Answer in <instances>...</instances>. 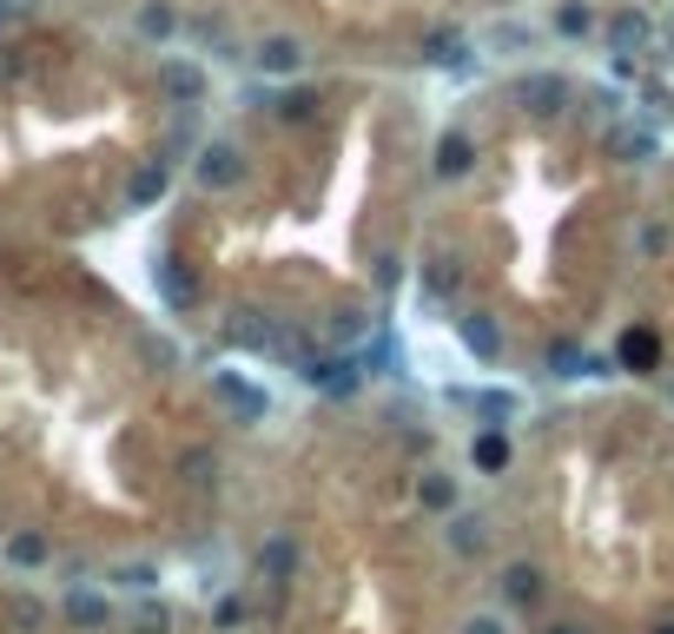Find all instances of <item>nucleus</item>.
Masks as SVG:
<instances>
[{
    "label": "nucleus",
    "instance_id": "f257e3e1",
    "mask_svg": "<svg viewBox=\"0 0 674 634\" xmlns=\"http://www.w3.org/2000/svg\"><path fill=\"white\" fill-rule=\"evenodd\" d=\"M212 390L232 404V417H238V423H265V390H258V384H245L238 370H212Z\"/></svg>",
    "mask_w": 674,
    "mask_h": 634
},
{
    "label": "nucleus",
    "instance_id": "f03ea898",
    "mask_svg": "<svg viewBox=\"0 0 674 634\" xmlns=\"http://www.w3.org/2000/svg\"><path fill=\"white\" fill-rule=\"evenodd\" d=\"M238 179H245L238 146H205V152H199V185H205V192H232Z\"/></svg>",
    "mask_w": 674,
    "mask_h": 634
},
{
    "label": "nucleus",
    "instance_id": "7ed1b4c3",
    "mask_svg": "<svg viewBox=\"0 0 674 634\" xmlns=\"http://www.w3.org/2000/svg\"><path fill=\"white\" fill-rule=\"evenodd\" d=\"M304 384L311 390H331V397H351L357 390V370L344 357H304Z\"/></svg>",
    "mask_w": 674,
    "mask_h": 634
},
{
    "label": "nucleus",
    "instance_id": "20e7f679",
    "mask_svg": "<svg viewBox=\"0 0 674 634\" xmlns=\"http://www.w3.org/2000/svg\"><path fill=\"white\" fill-rule=\"evenodd\" d=\"M159 86H165L179 106H199V99H205V73H199L192 60H165V66H159Z\"/></svg>",
    "mask_w": 674,
    "mask_h": 634
},
{
    "label": "nucleus",
    "instance_id": "39448f33",
    "mask_svg": "<svg viewBox=\"0 0 674 634\" xmlns=\"http://www.w3.org/2000/svg\"><path fill=\"white\" fill-rule=\"evenodd\" d=\"M563 99H569V79H563V73H529V79H523V106H529V112L549 119V112H563Z\"/></svg>",
    "mask_w": 674,
    "mask_h": 634
},
{
    "label": "nucleus",
    "instance_id": "423d86ee",
    "mask_svg": "<svg viewBox=\"0 0 674 634\" xmlns=\"http://www.w3.org/2000/svg\"><path fill=\"white\" fill-rule=\"evenodd\" d=\"M649 33H655V20H649V13H635V7L609 20V46H616V53H642V46H649Z\"/></svg>",
    "mask_w": 674,
    "mask_h": 634
},
{
    "label": "nucleus",
    "instance_id": "0eeeda50",
    "mask_svg": "<svg viewBox=\"0 0 674 634\" xmlns=\"http://www.w3.org/2000/svg\"><path fill=\"white\" fill-rule=\"evenodd\" d=\"M252 60H258V73H298V66H304V46H298L291 33H271Z\"/></svg>",
    "mask_w": 674,
    "mask_h": 634
},
{
    "label": "nucleus",
    "instance_id": "6e6552de",
    "mask_svg": "<svg viewBox=\"0 0 674 634\" xmlns=\"http://www.w3.org/2000/svg\"><path fill=\"white\" fill-rule=\"evenodd\" d=\"M463 344H470L483 364H496V357H503V331H496V318H483V311L463 318Z\"/></svg>",
    "mask_w": 674,
    "mask_h": 634
},
{
    "label": "nucleus",
    "instance_id": "1a4fd4ad",
    "mask_svg": "<svg viewBox=\"0 0 674 634\" xmlns=\"http://www.w3.org/2000/svg\"><path fill=\"white\" fill-rule=\"evenodd\" d=\"M457 284H463V265H457L450 251H437V258H424V291H430V298H450Z\"/></svg>",
    "mask_w": 674,
    "mask_h": 634
},
{
    "label": "nucleus",
    "instance_id": "9d476101",
    "mask_svg": "<svg viewBox=\"0 0 674 634\" xmlns=\"http://www.w3.org/2000/svg\"><path fill=\"white\" fill-rule=\"evenodd\" d=\"M159 284H165V298H172L179 311H185V304L199 298V278L185 271V258H165V265H159Z\"/></svg>",
    "mask_w": 674,
    "mask_h": 634
},
{
    "label": "nucleus",
    "instance_id": "9b49d317",
    "mask_svg": "<svg viewBox=\"0 0 674 634\" xmlns=\"http://www.w3.org/2000/svg\"><path fill=\"white\" fill-rule=\"evenodd\" d=\"M437 172H443V179L470 172V132H443V139H437Z\"/></svg>",
    "mask_w": 674,
    "mask_h": 634
},
{
    "label": "nucleus",
    "instance_id": "f8f14e48",
    "mask_svg": "<svg viewBox=\"0 0 674 634\" xmlns=\"http://www.w3.org/2000/svg\"><path fill=\"white\" fill-rule=\"evenodd\" d=\"M549 370H556V377H596L602 364H596L582 344H556V351H549Z\"/></svg>",
    "mask_w": 674,
    "mask_h": 634
},
{
    "label": "nucleus",
    "instance_id": "ddd939ff",
    "mask_svg": "<svg viewBox=\"0 0 674 634\" xmlns=\"http://www.w3.org/2000/svg\"><path fill=\"white\" fill-rule=\"evenodd\" d=\"M66 622H73V628H106V602H99L93 589H73V595H66Z\"/></svg>",
    "mask_w": 674,
    "mask_h": 634
},
{
    "label": "nucleus",
    "instance_id": "4468645a",
    "mask_svg": "<svg viewBox=\"0 0 674 634\" xmlns=\"http://www.w3.org/2000/svg\"><path fill=\"white\" fill-rule=\"evenodd\" d=\"M609 146H616V159H635V165H642V159H655V132H649V126H622Z\"/></svg>",
    "mask_w": 674,
    "mask_h": 634
},
{
    "label": "nucleus",
    "instance_id": "2eb2a0df",
    "mask_svg": "<svg viewBox=\"0 0 674 634\" xmlns=\"http://www.w3.org/2000/svg\"><path fill=\"white\" fill-rule=\"evenodd\" d=\"M503 595H510L516 609H529V602H543V576L523 562V569H510V576H503Z\"/></svg>",
    "mask_w": 674,
    "mask_h": 634
},
{
    "label": "nucleus",
    "instance_id": "dca6fc26",
    "mask_svg": "<svg viewBox=\"0 0 674 634\" xmlns=\"http://www.w3.org/2000/svg\"><path fill=\"white\" fill-rule=\"evenodd\" d=\"M165 185H172V172H165V165H139V179H132V205L165 198Z\"/></svg>",
    "mask_w": 674,
    "mask_h": 634
},
{
    "label": "nucleus",
    "instance_id": "f3484780",
    "mask_svg": "<svg viewBox=\"0 0 674 634\" xmlns=\"http://www.w3.org/2000/svg\"><path fill=\"white\" fill-rule=\"evenodd\" d=\"M470 410H477V417H490V423H510V417H516V397H510V390H477V397H470Z\"/></svg>",
    "mask_w": 674,
    "mask_h": 634
},
{
    "label": "nucleus",
    "instance_id": "a211bd4d",
    "mask_svg": "<svg viewBox=\"0 0 674 634\" xmlns=\"http://www.w3.org/2000/svg\"><path fill=\"white\" fill-rule=\"evenodd\" d=\"M490 542V529H483V516H457L450 523V549H463V556H477Z\"/></svg>",
    "mask_w": 674,
    "mask_h": 634
},
{
    "label": "nucleus",
    "instance_id": "6ab92c4d",
    "mask_svg": "<svg viewBox=\"0 0 674 634\" xmlns=\"http://www.w3.org/2000/svg\"><path fill=\"white\" fill-rule=\"evenodd\" d=\"M424 60L457 66V60H463V33H450V26H443V33H430V40H424Z\"/></svg>",
    "mask_w": 674,
    "mask_h": 634
},
{
    "label": "nucleus",
    "instance_id": "aec40b11",
    "mask_svg": "<svg viewBox=\"0 0 674 634\" xmlns=\"http://www.w3.org/2000/svg\"><path fill=\"white\" fill-rule=\"evenodd\" d=\"M622 364H629V370H649V364H655V337H649V331H629V337H622Z\"/></svg>",
    "mask_w": 674,
    "mask_h": 634
},
{
    "label": "nucleus",
    "instance_id": "412c9836",
    "mask_svg": "<svg viewBox=\"0 0 674 634\" xmlns=\"http://www.w3.org/2000/svg\"><path fill=\"white\" fill-rule=\"evenodd\" d=\"M172 26H179V13H172V7H165V0H152V7H146V13H139V33H152V40H165V33H172Z\"/></svg>",
    "mask_w": 674,
    "mask_h": 634
},
{
    "label": "nucleus",
    "instance_id": "4be33fe9",
    "mask_svg": "<svg viewBox=\"0 0 674 634\" xmlns=\"http://www.w3.org/2000/svg\"><path fill=\"white\" fill-rule=\"evenodd\" d=\"M7 556H13L20 569H40V562H46V536H13V542H7Z\"/></svg>",
    "mask_w": 674,
    "mask_h": 634
},
{
    "label": "nucleus",
    "instance_id": "5701e85b",
    "mask_svg": "<svg viewBox=\"0 0 674 634\" xmlns=\"http://www.w3.org/2000/svg\"><path fill=\"white\" fill-rule=\"evenodd\" d=\"M477 463H483V470H503V463H510V443H503L496 430H490V437H477Z\"/></svg>",
    "mask_w": 674,
    "mask_h": 634
},
{
    "label": "nucleus",
    "instance_id": "b1692460",
    "mask_svg": "<svg viewBox=\"0 0 674 634\" xmlns=\"http://www.w3.org/2000/svg\"><path fill=\"white\" fill-rule=\"evenodd\" d=\"M7 615H13V628H40V622H46V609H40V602H26V595H13V602H7Z\"/></svg>",
    "mask_w": 674,
    "mask_h": 634
},
{
    "label": "nucleus",
    "instance_id": "393cba45",
    "mask_svg": "<svg viewBox=\"0 0 674 634\" xmlns=\"http://www.w3.org/2000/svg\"><path fill=\"white\" fill-rule=\"evenodd\" d=\"M212 476H218V456L192 450V456H185V483H212Z\"/></svg>",
    "mask_w": 674,
    "mask_h": 634
},
{
    "label": "nucleus",
    "instance_id": "a878e982",
    "mask_svg": "<svg viewBox=\"0 0 674 634\" xmlns=\"http://www.w3.org/2000/svg\"><path fill=\"white\" fill-rule=\"evenodd\" d=\"M424 503H430V509H450V503H457V483H450V476H430V483H424Z\"/></svg>",
    "mask_w": 674,
    "mask_h": 634
},
{
    "label": "nucleus",
    "instance_id": "bb28decb",
    "mask_svg": "<svg viewBox=\"0 0 674 634\" xmlns=\"http://www.w3.org/2000/svg\"><path fill=\"white\" fill-rule=\"evenodd\" d=\"M258 562H265V569L285 582V576H291V542H265V556H258Z\"/></svg>",
    "mask_w": 674,
    "mask_h": 634
},
{
    "label": "nucleus",
    "instance_id": "cd10ccee",
    "mask_svg": "<svg viewBox=\"0 0 674 634\" xmlns=\"http://www.w3.org/2000/svg\"><path fill=\"white\" fill-rule=\"evenodd\" d=\"M556 26H563V33H589V26H596V13H589V7H563V13H556Z\"/></svg>",
    "mask_w": 674,
    "mask_h": 634
},
{
    "label": "nucleus",
    "instance_id": "c85d7f7f",
    "mask_svg": "<svg viewBox=\"0 0 674 634\" xmlns=\"http://www.w3.org/2000/svg\"><path fill=\"white\" fill-rule=\"evenodd\" d=\"M311 106H318V99H311V93H285V99H278V112H285V119H304V112H311Z\"/></svg>",
    "mask_w": 674,
    "mask_h": 634
},
{
    "label": "nucleus",
    "instance_id": "c756f323",
    "mask_svg": "<svg viewBox=\"0 0 674 634\" xmlns=\"http://www.w3.org/2000/svg\"><path fill=\"white\" fill-rule=\"evenodd\" d=\"M463 634H503V628H496V622H470Z\"/></svg>",
    "mask_w": 674,
    "mask_h": 634
},
{
    "label": "nucleus",
    "instance_id": "7c9ffc66",
    "mask_svg": "<svg viewBox=\"0 0 674 634\" xmlns=\"http://www.w3.org/2000/svg\"><path fill=\"white\" fill-rule=\"evenodd\" d=\"M549 634H576V628H549Z\"/></svg>",
    "mask_w": 674,
    "mask_h": 634
},
{
    "label": "nucleus",
    "instance_id": "2f4dec72",
    "mask_svg": "<svg viewBox=\"0 0 674 634\" xmlns=\"http://www.w3.org/2000/svg\"><path fill=\"white\" fill-rule=\"evenodd\" d=\"M668 397H674V384H668Z\"/></svg>",
    "mask_w": 674,
    "mask_h": 634
},
{
    "label": "nucleus",
    "instance_id": "473e14b6",
    "mask_svg": "<svg viewBox=\"0 0 674 634\" xmlns=\"http://www.w3.org/2000/svg\"><path fill=\"white\" fill-rule=\"evenodd\" d=\"M662 634H674V628H662Z\"/></svg>",
    "mask_w": 674,
    "mask_h": 634
}]
</instances>
